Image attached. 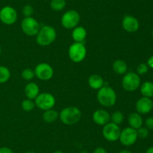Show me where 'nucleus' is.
I'll list each match as a JSON object with an SVG mask.
<instances>
[{"mask_svg": "<svg viewBox=\"0 0 153 153\" xmlns=\"http://www.w3.org/2000/svg\"><path fill=\"white\" fill-rule=\"evenodd\" d=\"M59 118L64 124L67 125H73L81 119L82 112L76 106H67L61 111L59 113Z\"/></svg>", "mask_w": 153, "mask_h": 153, "instance_id": "obj_1", "label": "nucleus"}, {"mask_svg": "<svg viewBox=\"0 0 153 153\" xmlns=\"http://www.w3.org/2000/svg\"><path fill=\"white\" fill-rule=\"evenodd\" d=\"M97 100L102 106L110 107L117 101V94L114 90L108 86H103L97 93Z\"/></svg>", "mask_w": 153, "mask_h": 153, "instance_id": "obj_2", "label": "nucleus"}, {"mask_svg": "<svg viewBox=\"0 0 153 153\" xmlns=\"http://www.w3.org/2000/svg\"><path fill=\"white\" fill-rule=\"evenodd\" d=\"M57 37L55 28L50 26H44L40 27L38 33L36 35L37 43L40 46H48L53 43Z\"/></svg>", "mask_w": 153, "mask_h": 153, "instance_id": "obj_3", "label": "nucleus"}, {"mask_svg": "<svg viewBox=\"0 0 153 153\" xmlns=\"http://www.w3.org/2000/svg\"><path fill=\"white\" fill-rule=\"evenodd\" d=\"M68 53L72 61L79 63L83 61L86 57L87 49L83 43L74 42L69 48Z\"/></svg>", "mask_w": 153, "mask_h": 153, "instance_id": "obj_4", "label": "nucleus"}, {"mask_svg": "<svg viewBox=\"0 0 153 153\" xmlns=\"http://www.w3.org/2000/svg\"><path fill=\"white\" fill-rule=\"evenodd\" d=\"M34 104L37 107L43 110L52 109L55 104V97L51 93L42 92L37 95L35 98Z\"/></svg>", "mask_w": 153, "mask_h": 153, "instance_id": "obj_5", "label": "nucleus"}, {"mask_svg": "<svg viewBox=\"0 0 153 153\" xmlns=\"http://www.w3.org/2000/svg\"><path fill=\"white\" fill-rule=\"evenodd\" d=\"M122 85L124 89L126 91H135L140 86V76L134 72H128L123 78Z\"/></svg>", "mask_w": 153, "mask_h": 153, "instance_id": "obj_6", "label": "nucleus"}, {"mask_svg": "<svg viewBox=\"0 0 153 153\" xmlns=\"http://www.w3.org/2000/svg\"><path fill=\"white\" fill-rule=\"evenodd\" d=\"M21 28L25 34L28 36H35L40 28L38 21L32 16L25 17L21 22Z\"/></svg>", "mask_w": 153, "mask_h": 153, "instance_id": "obj_7", "label": "nucleus"}, {"mask_svg": "<svg viewBox=\"0 0 153 153\" xmlns=\"http://www.w3.org/2000/svg\"><path fill=\"white\" fill-rule=\"evenodd\" d=\"M61 25L67 29L74 28L80 21V15L76 10H69L61 17Z\"/></svg>", "mask_w": 153, "mask_h": 153, "instance_id": "obj_8", "label": "nucleus"}, {"mask_svg": "<svg viewBox=\"0 0 153 153\" xmlns=\"http://www.w3.org/2000/svg\"><path fill=\"white\" fill-rule=\"evenodd\" d=\"M137 137L138 136H137V130L131 127H127L121 130L119 140L122 145L125 146H130L135 143Z\"/></svg>", "mask_w": 153, "mask_h": 153, "instance_id": "obj_9", "label": "nucleus"}, {"mask_svg": "<svg viewBox=\"0 0 153 153\" xmlns=\"http://www.w3.org/2000/svg\"><path fill=\"white\" fill-rule=\"evenodd\" d=\"M121 130L119 125L112 122H108L103 126L102 135L105 140L110 142H115L118 140L120 135Z\"/></svg>", "mask_w": 153, "mask_h": 153, "instance_id": "obj_10", "label": "nucleus"}, {"mask_svg": "<svg viewBox=\"0 0 153 153\" xmlns=\"http://www.w3.org/2000/svg\"><path fill=\"white\" fill-rule=\"evenodd\" d=\"M34 74L39 80H49L53 76L54 70L50 64L46 62H42L36 66Z\"/></svg>", "mask_w": 153, "mask_h": 153, "instance_id": "obj_11", "label": "nucleus"}, {"mask_svg": "<svg viewBox=\"0 0 153 153\" xmlns=\"http://www.w3.org/2000/svg\"><path fill=\"white\" fill-rule=\"evenodd\" d=\"M17 20V13L13 8L4 6L0 10V20L5 25H13Z\"/></svg>", "mask_w": 153, "mask_h": 153, "instance_id": "obj_12", "label": "nucleus"}, {"mask_svg": "<svg viewBox=\"0 0 153 153\" xmlns=\"http://www.w3.org/2000/svg\"><path fill=\"white\" fill-rule=\"evenodd\" d=\"M122 26L124 30L128 32H134L137 31L140 26L139 21L134 16L131 15H126L122 21Z\"/></svg>", "mask_w": 153, "mask_h": 153, "instance_id": "obj_13", "label": "nucleus"}, {"mask_svg": "<svg viewBox=\"0 0 153 153\" xmlns=\"http://www.w3.org/2000/svg\"><path fill=\"white\" fill-rule=\"evenodd\" d=\"M153 108V102L149 98L143 97L138 99L136 103V110L140 114L149 113Z\"/></svg>", "mask_w": 153, "mask_h": 153, "instance_id": "obj_14", "label": "nucleus"}, {"mask_svg": "<svg viewBox=\"0 0 153 153\" xmlns=\"http://www.w3.org/2000/svg\"><path fill=\"white\" fill-rule=\"evenodd\" d=\"M110 114L105 110H97L93 114V120L98 125H105L110 122Z\"/></svg>", "mask_w": 153, "mask_h": 153, "instance_id": "obj_15", "label": "nucleus"}, {"mask_svg": "<svg viewBox=\"0 0 153 153\" xmlns=\"http://www.w3.org/2000/svg\"><path fill=\"white\" fill-rule=\"evenodd\" d=\"M25 94L28 99L34 100L40 94L39 86L34 82H28L25 87Z\"/></svg>", "mask_w": 153, "mask_h": 153, "instance_id": "obj_16", "label": "nucleus"}, {"mask_svg": "<svg viewBox=\"0 0 153 153\" xmlns=\"http://www.w3.org/2000/svg\"><path fill=\"white\" fill-rule=\"evenodd\" d=\"M72 37L75 42L83 43L87 37V31L84 27L76 26L73 28Z\"/></svg>", "mask_w": 153, "mask_h": 153, "instance_id": "obj_17", "label": "nucleus"}, {"mask_svg": "<svg viewBox=\"0 0 153 153\" xmlns=\"http://www.w3.org/2000/svg\"><path fill=\"white\" fill-rule=\"evenodd\" d=\"M128 122L130 127L136 130L142 127L143 124V118L138 112H132L128 116Z\"/></svg>", "mask_w": 153, "mask_h": 153, "instance_id": "obj_18", "label": "nucleus"}, {"mask_svg": "<svg viewBox=\"0 0 153 153\" xmlns=\"http://www.w3.org/2000/svg\"><path fill=\"white\" fill-rule=\"evenodd\" d=\"M88 84L93 89L99 90L104 86V80L100 75L92 74L88 78Z\"/></svg>", "mask_w": 153, "mask_h": 153, "instance_id": "obj_19", "label": "nucleus"}, {"mask_svg": "<svg viewBox=\"0 0 153 153\" xmlns=\"http://www.w3.org/2000/svg\"><path fill=\"white\" fill-rule=\"evenodd\" d=\"M114 71L117 74H124L128 70V66L126 62L122 59H117L112 64Z\"/></svg>", "mask_w": 153, "mask_h": 153, "instance_id": "obj_20", "label": "nucleus"}, {"mask_svg": "<svg viewBox=\"0 0 153 153\" xmlns=\"http://www.w3.org/2000/svg\"><path fill=\"white\" fill-rule=\"evenodd\" d=\"M59 117V113L58 111L55 110L53 109H49L47 110H45L43 114V118L46 122L52 123L56 121Z\"/></svg>", "mask_w": 153, "mask_h": 153, "instance_id": "obj_21", "label": "nucleus"}, {"mask_svg": "<svg viewBox=\"0 0 153 153\" xmlns=\"http://www.w3.org/2000/svg\"><path fill=\"white\" fill-rule=\"evenodd\" d=\"M140 92L143 97L152 98L153 97V82L150 81L144 82L140 86Z\"/></svg>", "mask_w": 153, "mask_h": 153, "instance_id": "obj_22", "label": "nucleus"}, {"mask_svg": "<svg viewBox=\"0 0 153 153\" xmlns=\"http://www.w3.org/2000/svg\"><path fill=\"white\" fill-rule=\"evenodd\" d=\"M10 77V72L5 66H0V84L7 82Z\"/></svg>", "mask_w": 153, "mask_h": 153, "instance_id": "obj_23", "label": "nucleus"}, {"mask_svg": "<svg viewBox=\"0 0 153 153\" xmlns=\"http://www.w3.org/2000/svg\"><path fill=\"white\" fill-rule=\"evenodd\" d=\"M65 7V0H52L50 2V8L55 11H61Z\"/></svg>", "mask_w": 153, "mask_h": 153, "instance_id": "obj_24", "label": "nucleus"}, {"mask_svg": "<svg viewBox=\"0 0 153 153\" xmlns=\"http://www.w3.org/2000/svg\"><path fill=\"white\" fill-rule=\"evenodd\" d=\"M124 120V116L123 114V112L121 111H115L111 116V119L110 121H111L112 123L115 124H120L121 123L123 122Z\"/></svg>", "mask_w": 153, "mask_h": 153, "instance_id": "obj_25", "label": "nucleus"}, {"mask_svg": "<svg viewBox=\"0 0 153 153\" xmlns=\"http://www.w3.org/2000/svg\"><path fill=\"white\" fill-rule=\"evenodd\" d=\"M21 106H22V110L25 111H26V112H30V111L33 110H34V108L36 106L34 102L32 100H31V99H28V98L24 100L22 102V104H21Z\"/></svg>", "mask_w": 153, "mask_h": 153, "instance_id": "obj_26", "label": "nucleus"}, {"mask_svg": "<svg viewBox=\"0 0 153 153\" xmlns=\"http://www.w3.org/2000/svg\"><path fill=\"white\" fill-rule=\"evenodd\" d=\"M21 76L25 80H31L35 76V74H34V70H33L31 68H25L22 70V74H21Z\"/></svg>", "mask_w": 153, "mask_h": 153, "instance_id": "obj_27", "label": "nucleus"}, {"mask_svg": "<svg viewBox=\"0 0 153 153\" xmlns=\"http://www.w3.org/2000/svg\"><path fill=\"white\" fill-rule=\"evenodd\" d=\"M22 11L23 15L25 16V17H29V16H31L34 14V10L31 5H30V4H25L23 7V8H22Z\"/></svg>", "mask_w": 153, "mask_h": 153, "instance_id": "obj_28", "label": "nucleus"}, {"mask_svg": "<svg viewBox=\"0 0 153 153\" xmlns=\"http://www.w3.org/2000/svg\"><path fill=\"white\" fill-rule=\"evenodd\" d=\"M137 136L140 138H146L149 135V130L148 128L143 127H140V128L137 129Z\"/></svg>", "mask_w": 153, "mask_h": 153, "instance_id": "obj_29", "label": "nucleus"}, {"mask_svg": "<svg viewBox=\"0 0 153 153\" xmlns=\"http://www.w3.org/2000/svg\"><path fill=\"white\" fill-rule=\"evenodd\" d=\"M148 70H149V68H148L147 64H145V63H141V64H139L137 68V74H144L147 73Z\"/></svg>", "mask_w": 153, "mask_h": 153, "instance_id": "obj_30", "label": "nucleus"}, {"mask_svg": "<svg viewBox=\"0 0 153 153\" xmlns=\"http://www.w3.org/2000/svg\"><path fill=\"white\" fill-rule=\"evenodd\" d=\"M145 123H146V126L147 127V128L153 129V117H149V118H146Z\"/></svg>", "mask_w": 153, "mask_h": 153, "instance_id": "obj_31", "label": "nucleus"}, {"mask_svg": "<svg viewBox=\"0 0 153 153\" xmlns=\"http://www.w3.org/2000/svg\"><path fill=\"white\" fill-rule=\"evenodd\" d=\"M0 153H13V152L8 147L3 146L0 148Z\"/></svg>", "mask_w": 153, "mask_h": 153, "instance_id": "obj_32", "label": "nucleus"}, {"mask_svg": "<svg viewBox=\"0 0 153 153\" xmlns=\"http://www.w3.org/2000/svg\"><path fill=\"white\" fill-rule=\"evenodd\" d=\"M94 153H108L105 148L103 147H97L94 151Z\"/></svg>", "mask_w": 153, "mask_h": 153, "instance_id": "obj_33", "label": "nucleus"}, {"mask_svg": "<svg viewBox=\"0 0 153 153\" xmlns=\"http://www.w3.org/2000/svg\"><path fill=\"white\" fill-rule=\"evenodd\" d=\"M147 64L149 66V67L153 68V56H152L151 57H149V58L147 61Z\"/></svg>", "mask_w": 153, "mask_h": 153, "instance_id": "obj_34", "label": "nucleus"}, {"mask_svg": "<svg viewBox=\"0 0 153 153\" xmlns=\"http://www.w3.org/2000/svg\"><path fill=\"white\" fill-rule=\"evenodd\" d=\"M146 153H153V146L149 147L146 151Z\"/></svg>", "mask_w": 153, "mask_h": 153, "instance_id": "obj_35", "label": "nucleus"}, {"mask_svg": "<svg viewBox=\"0 0 153 153\" xmlns=\"http://www.w3.org/2000/svg\"><path fill=\"white\" fill-rule=\"evenodd\" d=\"M119 153H133V152H132L129 151V150L125 149V150H122V151L120 152Z\"/></svg>", "mask_w": 153, "mask_h": 153, "instance_id": "obj_36", "label": "nucleus"}, {"mask_svg": "<svg viewBox=\"0 0 153 153\" xmlns=\"http://www.w3.org/2000/svg\"><path fill=\"white\" fill-rule=\"evenodd\" d=\"M52 153H64V152H63L62 151H60V150H57V151L53 152H52Z\"/></svg>", "mask_w": 153, "mask_h": 153, "instance_id": "obj_37", "label": "nucleus"}, {"mask_svg": "<svg viewBox=\"0 0 153 153\" xmlns=\"http://www.w3.org/2000/svg\"><path fill=\"white\" fill-rule=\"evenodd\" d=\"M25 153H36V152H32V151H29V152H26Z\"/></svg>", "mask_w": 153, "mask_h": 153, "instance_id": "obj_38", "label": "nucleus"}, {"mask_svg": "<svg viewBox=\"0 0 153 153\" xmlns=\"http://www.w3.org/2000/svg\"><path fill=\"white\" fill-rule=\"evenodd\" d=\"M1 46H0V56H1Z\"/></svg>", "mask_w": 153, "mask_h": 153, "instance_id": "obj_39", "label": "nucleus"}, {"mask_svg": "<svg viewBox=\"0 0 153 153\" xmlns=\"http://www.w3.org/2000/svg\"><path fill=\"white\" fill-rule=\"evenodd\" d=\"M152 36H153V29H152Z\"/></svg>", "mask_w": 153, "mask_h": 153, "instance_id": "obj_40", "label": "nucleus"}]
</instances>
